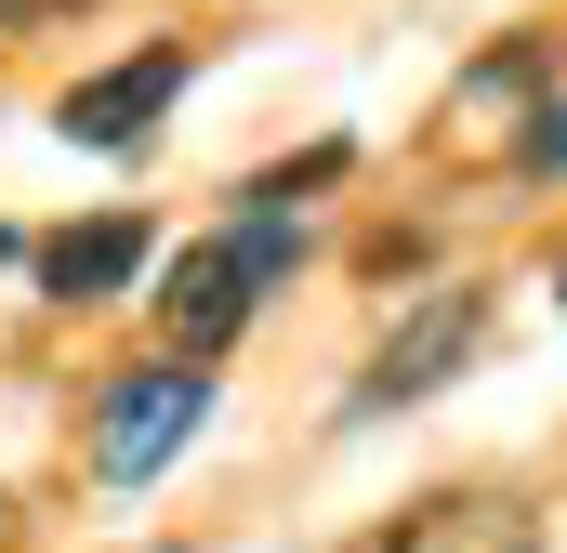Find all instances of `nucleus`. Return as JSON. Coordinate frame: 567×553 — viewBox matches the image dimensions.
<instances>
[{
	"label": "nucleus",
	"mask_w": 567,
	"mask_h": 553,
	"mask_svg": "<svg viewBox=\"0 0 567 553\" xmlns=\"http://www.w3.org/2000/svg\"><path fill=\"white\" fill-rule=\"evenodd\" d=\"M172 93H185V40H145V53H120L106 80H80V93L53 106V133L66 145H145Z\"/></svg>",
	"instance_id": "nucleus-4"
},
{
	"label": "nucleus",
	"mask_w": 567,
	"mask_h": 553,
	"mask_svg": "<svg viewBox=\"0 0 567 553\" xmlns=\"http://www.w3.org/2000/svg\"><path fill=\"white\" fill-rule=\"evenodd\" d=\"M40 13H66V0H0V40H13V27H40Z\"/></svg>",
	"instance_id": "nucleus-8"
},
{
	"label": "nucleus",
	"mask_w": 567,
	"mask_h": 553,
	"mask_svg": "<svg viewBox=\"0 0 567 553\" xmlns=\"http://www.w3.org/2000/svg\"><path fill=\"white\" fill-rule=\"evenodd\" d=\"M198 421H212V369H198V356L120 369V383H106V409H93V474H106V488H145Z\"/></svg>",
	"instance_id": "nucleus-2"
},
{
	"label": "nucleus",
	"mask_w": 567,
	"mask_h": 553,
	"mask_svg": "<svg viewBox=\"0 0 567 553\" xmlns=\"http://www.w3.org/2000/svg\"><path fill=\"white\" fill-rule=\"evenodd\" d=\"M357 553H528V514L515 501H423V514L370 528Z\"/></svg>",
	"instance_id": "nucleus-6"
},
{
	"label": "nucleus",
	"mask_w": 567,
	"mask_h": 553,
	"mask_svg": "<svg viewBox=\"0 0 567 553\" xmlns=\"http://www.w3.org/2000/svg\"><path fill=\"white\" fill-rule=\"evenodd\" d=\"M528 185H567V106L528 119Z\"/></svg>",
	"instance_id": "nucleus-7"
},
{
	"label": "nucleus",
	"mask_w": 567,
	"mask_h": 553,
	"mask_svg": "<svg viewBox=\"0 0 567 553\" xmlns=\"http://www.w3.org/2000/svg\"><path fill=\"white\" fill-rule=\"evenodd\" d=\"M475 343H488V303H475V290H435V303H410V316H396V343L357 369V421L423 409L449 369H475Z\"/></svg>",
	"instance_id": "nucleus-3"
},
{
	"label": "nucleus",
	"mask_w": 567,
	"mask_h": 553,
	"mask_svg": "<svg viewBox=\"0 0 567 553\" xmlns=\"http://www.w3.org/2000/svg\"><path fill=\"white\" fill-rule=\"evenodd\" d=\"M0 264H13V225H0Z\"/></svg>",
	"instance_id": "nucleus-9"
},
{
	"label": "nucleus",
	"mask_w": 567,
	"mask_h": 553,
	"mask_svg": "<svg viewBox=\"0 0 567 553\" xmlns=\"http://www.w3.org/2000/svg\"><path fill=\"white\" fill-rule=\"evenodd\" d=\"M133 276H145V225L133 211H93V225H66V238L40 251V290H53V303H120Z\"/></svg>",
	"instance_id": "nucleus-5"
},
{
	"label": "nucleus",
	"mask_w": 567,
	"mask_h": 553,
	"mask_svg": "<svg viewBox=\"0 0 567 553\" xmlns=\"http://www.w3.org/2000/svg\"><path fill=\"white\" fill-rule=\"evenodd\" d=\"M290 264H303V225H290V211H238V225L185 238V251L158 264V330H172V356H198V369H212Z\"/></svg>",
	"instance_id": "nucleus-1"
}]
</instances>
